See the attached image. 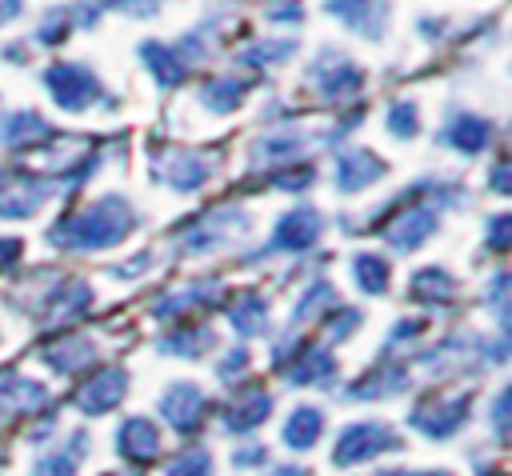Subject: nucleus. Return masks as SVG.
Listing matches in <instances>:
<instances>
[{
  "instance_id": "2f4dec72",
  "label": "nucleus",
  "mask_w": 512,
  "mask_h": 476,
  "mask_svg": "<svg viewBox=\"0 0 512 476\" xmlns=\"http://www.w3.org/2000/svg\"><path fill=\"white\" fill-rule=\"evenodd\" d=\"M296 52V40L292 36H272V40H252L248 48L236 52V64L240 68H272L280 60H288Z\"/></svg>"
},
{
  "instance_id": "c85d7f7f",
  "label": "nucleus",
  "mask_w": 512,
  "mask_h": 476,
  "mask_svg": "<svg viewBox=\"0 0 512 476\" xmlns=\"http://www.w3.org/2000/svg\"><path fill=\"white\" fill-rule=\"evenodd\" d=\"M228 324H232L240 336H264V332H268V300L256 296V292H240V296L228 304Z\"/></svg>"
},
{
  "instance_id": "79ce46f5",
  "label": "nucleus",
  "mask_w": 512,
  "mask_h": 476,
  "mask_svg": "<svg viewBox=\"0 0 512 476\" xmlns=\"http://www.w3.org/2000/svg\"><path fill=\"white\" fill-rule=\"evenodd\" d=\"M312 176H316V172H312L308 164H300L296 172H280V176H276V184H280V188H288V192H304V188L312 184Z\"/></svg>"
},
{
  "instance_id": "13d9d810",
  "label": "nucleus",
  "mask_w": 512,
  "mask_h": 476,
  "mask_svg": "<svg viewBox=\"0 0 512 476\" xmlns=\"http://www.w3.org/2000/svg\"><path fill=\"white\" fill-rule=\"evenodd\" d=\"M0 424H4V404H0Z\"/></svg>"
},
{
  "instance_id": "f03ea898",
  "label": "nucleus",
  "mask_w": 512,
  "mask_h": 476,
  "mask_svg": "<svg viewBox=\"0 0 512 476\" xmlns=\"http://www.w3.org/2000/svg\"><path fill=\"white\" fill-rule=\"evenodd\" d=\"M44 84L52 92V100L64 108V112H84L92 104H112V96L104 92V84L96 80V72L80 60H60V64H48L44 68Z\"/></svg>"
},
{
  "instance_id": "37998d69",
  "label": "nucleus",
  "mask_w": 512,
  "mask_h": 476,
  "mask_svg": "<svg viewBox=\"0 0 512 476\" xmlns=\"http://www.w3.org/2000/svg\"><path fill=\"white\" fill-rule=\"evenodd\" d=\"M244 368H248V352H244V348H232V352H228V360H220V364H216L220 380H236Z\"/></svg>"
},
{
  "instance_id": "f704fd0d",
  "label": "nucleus",
  "mask_w": 512,
  "mask_h": 476,
  "mask_svg": "<svg viewBox=\"0 0 512 476\" xmlns=\"http://www.w3.org/2000/svg\"><path fill=\"white\" fill-rule=\"evenodd\" d=\"M84 448H88V436H84V432H72L68 448L40 456L36 468H32V476H76V468H80V460H84Z\"/></svg>"
},
{
  "instance_id": "4d7b16f0",
  "label": "nucleus",
  "mask_w": 512,
  "mask_h": 476,
  "mask_svg": "<svg viewBox=\"0 0 512 476\" xmlns=\"http://www.w3.org/2000/svg\"><path fill=\"white\" fill-rule=\"evenodd\" d=\"M112 476H136V472H112Z\"/></svg>"
},
{
  "instance_id": "1a4fd4ad",
  "label": "nucleus",
  "mask_w": 512,
  "mask_h": 476,
  "mask_svg": "<svg viewBox=\"0 0 512 476\" xmlns=\"http://www.w3.org/2000/svg\"><path fill=\"white\" fill-rule=\"evenodd\" d=\"M160 416L168 420V428L176 432H196L204 412H208V396L200 384H188V380H176L172 388H164V396L156 400Z\"/></svg>"
},
{
  "instance_id": "5fc2aeb1",
  "label": "nucleus",
  "mask_w": 512,
  "mask_h": 476,
  "mask_svg": "<svg viewBox=\"0 0 512 476\" xmlns=\"http://www.w3.org/2000/svg\"><path fill=\"white\" fill-rule=\"evenodd\" d=\"M380 476H416V472H408V468H388V472H380Z\"/></svg>"
},
{
  "instance_id": "423d86ee",
  "label": "nucleus",
  "mask_w": 512,
  "mask_h": 476,
  "mask_svg": "<svg viewBox=\"0 0 512 476\" xmlns=\"http://www.w3.org/2000/svg\"><path fill=\"white\" fill-rule=\"evenodd\" d=\"M52 196V180L32 168H0V216L24 220Z\"/></svg>"
},
{
  "instance_id": "c9c22d12",
  "label": "nucleus",
  "mask_w": 512,
  "mask_h": 476,
  "mask_svg": "<svg viewBox=\"0 0 512 476\" xmlns=\"http://www.w3.org/2000/svg\"><path fill=\"white\" fill-rule=\"evenodd\" d=\"M384 124H388V132L396 136V140H412L416 132H420V108H416V100H392L388 108H384Z\"/></svg>"
},
{
  "instance_id": "f8f14e48",
  "label": "nucleus",
  "mask_w": 512,
  "mask_h": 476,
  "mask_svg": "<svg viewBox=\"0 0 512 476\" xmlns=\"http://www.w3.org/2000/svg\"><path fill=\"white\" fill-rule=\"evenodd\" d=\"M320 232H324V216L312 204H300V208H292V212H284L276 220L272 248L276 252H304V248H312L320 240Z\"/></svg>"
},
{
  "instance_id": "58836bf2",
  "label": "nucleus",
  "mask_w": 512,
  "mask_h": 476,
  "mask_svg": "<svg viewBox=\"0 0 512 476\" xmlns=\"http://www.w3.org/2000/svg\"><path fill=\"white\" fill-rule=\"evenodd\" d=\"M68 28H72V16H68L64 8H56V12L36 28V44H60Z\"/></svg>"
},
{
  "instance_id": "cd10ccee",
  "label": "nucleus",
  "mask_w": 512,
  "mask_h": 476,
  "mask_svg": "<svg viewBox=\"0 0 512 476\" xmlns=\"http://www.w3.org/2000/svg\"><path fill=\"white\" fill-rule=\"evenodd\" d=\"M408 296L412 300H420V304H448L452 296H456V280L448 276V268H440V264H428V268H420V272H412V280H408Z\"/></svg>"
},
{
  "instance_id": "f3484780",
  "label": "nucleus",
  "mask_w": 512,
  "mask_h": 476,
  "mask_svg": "<svg viewBox=\"0 0 512 476\" xmlns=\"http://www.w3.org/2000/svg\"><path fill=\"white\" fill-rule=\"evenodd\" d=\"M268 412H272V396L264 388H240L232 400L220 404V428L224 432H248L256 424H264Z\"/></svg>"
},
{
  "instance_id": "b1692460",
  "label": "nucleus",
  "mask_w": 512,
  "mask_h": 476,
  "mask_svg": "<svg viewBox=\"0 0 512 476\" xmlns=\"http://www.w3.org/2000/svg\"><path fill=\"white\" fill-rule=\"evenodd\" d=\"M108 8L112 12H128V16H156L160 12V0H76L68 8V16H72V24L92 28Z\"/></svg>"
},
{
  "instance_id": "6ab92c4d",
  "label": "nucleus",
  "mask_w": 512,
  "mask_h": 476,
  "mask_svg": "<svg viewBox=\"0 0 512 476\" xmlns=\"http://www.w3.org/2000/svg\"><path fill=\"white\" fill-rule=\"evenodd\" d=\"M280 372H284L288 384L312 388V384H328V380L336 376V360H332L324 348H316V344H300V348L292 352V360H288Z\"/></svg>"
},
{
  "instance_id": "8fccbe9b",
  "label": "nucleus",
  "mask_w": 512,
  "mask_h": 476,
  "mask_svg": "<svg viewBox=\"0 0 512 476\" xmlns=\"http://www.w3.org/2000/svg\"><path fill=\"white\" fill-rule=\"evenodd\" d=\"M20 256V240H0V268H12Z\"/></svg>"
},
{
  "instance_id": "c03bdc74",
  "label": "nucleus",
  "mask_w": 512,
  "mask_h": 476,
  "mask_svg": "<svg viewBox=\"0 0 512 476\" xmlns=\"http://www.w3.org/2000/svg\"><path fill=\"white\" fill-rule=\"evenodd\" d=\"M504 288H508V276L500 272V276H496V280L488 284V296H484V300H488V304L496 308V316H500V324L508 320V308H504Z\"/></svg>"
},
{
  "instance_id": "9d476101",
  "label": "nucleus",
  "mask_w": 512,
  "mask_h": 476,
  "mask_svg": "<svg viewBox=\"0 0 512 476\" xmlns=\"http://www.w3.org/2000/svg\"><path fill=\"white\" fill-rule=\"evenodd\" d=\"M324 12L364 40H380L388 32V0H324Z\"/></svg>"
},
{
  "instance_id": "7ed1b4c3",
  "label": "nucleus",
  "mask_w": 512,
  "mask_h": 476,
  "mask_svg": "<svg viewBox=\"0 0 512 476\" xmlns=\"http://www.w3.org/2000/svg\"><path fill=\"white\" fill-rule=\"evenodd\" d=\"M308 80L324 104H348L364 92V68L352 56H344L340 48H320Z\"/></svg>"
},
{
  "instance_id": "dca6fc26",
  "label": "nucleus",
  "mask_w": 512,
  "mask_h": 476,
  "mask_svg": "<svg viewBox=\"0 0 512 476\" xmlns=\"http://www.w3.org/2000/svg\"><path fill=\"white\" fill-rule=\"evenodd\" d=\"M488 140H492V120H484L476 112H464V108H456L452 116H444L440 144H448V148H456L464 156H476V152L488 148Z\"/></svg>"
},
{
  "instance_id": "412c9836",
  "label": "nucleus",
  "mask_w": 512,
  "mask_h": 476,
  "mask_svg": "<svg viewBox=\"0 0 512 476\" xmlns=\"http://www.w3.org/2000/svg\"><path fill=\"white\" fill-rule=\"evenodd\" d=\"M408 384V372L388 356L380 364H372V372H364L360 380L348 384V400H376V396H388V392H400Z\"/></svg>"
},
{
  "instance_id": "6e6552de",
  "label": "nucleus",
  "mask_w": 512,
  "mask_h": 476,
  "mask_svg": "<svg viewBox=\"0 0 512 476\" xmlns=\"http://www.w3.org/2000/svg\"><path fill=\"white\" fill-rule=\"evenodd\" d=\"M216 176V156L212 152H188L176 148L156 164V180H164L176 192H196Z\"/></svg>"
},
{
  "instance_id": "e433bc0d",
  "label": "nucleus",
  "mask_w": 512,
  "mask_h": 476,
  "mask_svg": "<svg viewBox=\"0 0 512 476\" xmlns=\"http://www.w3.org/2000/svg\"><path fill=\"white\" fill-rule=\"evenodd\" d=\"M164 476H212V456L208 448H184L168 468Z\"/></svg>"
},
{
  "instance_id": "de8ad7c7",
  "label": "nucleus",
  "mask_w": 512,
  "mask_h": 476,
  "mask_svg": "<svg viewBox=\"0 0 512 476\" xmlns=\"http://www.w3.org/2000/svg\"><path fill=\"white\" fill-rule=\"evenodd\" d=\"M420 332H424L420 320H396V328H392V344H396V340H412V336H420Z\"/></svg>"
},
{
  "instance_id": "aec40b11",
  "label": "nucleus",
  "mask_w": 512,
  "mask_h": 476,
  "mask_svg": "<svg viewBox=\"0 0 512 476\" xmlns=\"http://www.w3.org/2000/svg\"><path fill=\"white\" fill-rule=\"evenodd\" d=\"M48 140H56V128L32 108L12 112V116L0 120V144L4 148H36V144H48Z\"/></svg>"
},
{
  "instance_id": "864d4df0",
  "label": "nucleus",
  "mask_w": 512,
  "mask_h": 476,
  "mask_svg": "<svg viewBox=\"0 0 512 476\" xmlns=\"http://www.w3.org/2000/svg\"><path fill=\"white\" fill-rule=\"evenodd\" d=\"M272 476H308L300 464H280V468H272Z\"/></svg>"
},
{
  "instance_id": "7c9ffc66",
  "label": "nucleus",
  "mask_w": 512,
  "mask_h": 476,
  "mask_svg": "<svg viewBox=\"0 0 512 476\" xmlns=\"http://www.w3.org/2000/svg\"><path fill=\"white\" fill-rule=\"evenodd\" d=\"M216 280H196L192 288H180V292H172V296H160L156 304H152V316H160V320H172V316H180L184 308H200V304H212L216 300Z\"/></svg>"
},
{
  "instance_id": "473e14b6",
  "label": "nucleus",
  "mask_w": 512,
  "mask_h": 476,
  "mask_svg": "<svg viewBox=\"0 0 512 476\" xmlns=\"http://www.w3.org/2000/svg\"><path fill=\"white\" fill-rule=\"evenodd\" d=\"M0 404L4 408H16V412H32V408H44L48 404V392L44 384L36 380H24V376H0Z\"/></svg>"
},
{
  "instance_id": "a211bd4d",
  "label": "nucleus",
  "mask_w": 512,
  "mask_h": 476,
  "mask_svg": "<svg viewBox=\"0 0 512 476\" xmlns=\"http://www.w3.org/2000/svg\"><path fill=\"white\" fill-rule=\"evenodd\" d=\"M384 176V164L376 152L368 148H344L336 156V188L348 196V192H364L368 184H376Z\"/></svg>"
},
{
  "instance_id": "2eb2a0df",
  "label": "nucleus",
  "mask_w": 512,
  "mask_h": 476,
  "mask_svg": "<svg viewBox=\"0 0 512 476\" xmlns=\"http://www.w3.org/2000/svg\"><path fill=\"white\" fill-rule=\"evenodd\" d=\"M116 448H120V456L132 460V464H152V460L164 452L160 424L148 420V416H128V420L116 428Z\"/></svg>"
},
{
  "instance_id": "3c124183",
  "label": "nucleus",
  "mask_w": 512,
  "mask_h": 476,
  "mask_svg": "<svg viewBox=\"0 0 512 476\" xmlns=\"http://www.w3.org/2000/svg\"><path fill=\"white\" fill-rule=\"evenodd\" d=\"M20 12H24V0H0V28L12 24Z\"/></svg>"
},
{
  "instance_id": "49530a36",
  "label": "nucleus",
  "mask_w": 512,
  "mask_h": 476,
  "mask_svg": "<svg viewBox=\"0 0 512 476\" xmlns=\"http://www.w3.org/2000/svg\"><path fill=\"white\" fill-rule=\"evenodd\" d=\"M492 428H496V436H504V428H508V392H500L492 404Z\"/></svg>"
},
{
  "instance_id": "39448f33",
  "label": "nucleus",
  "mask_w": 512,
  "mask_h": 476,
  "mask_svg": "<svg viewBox=\"0 0 512 476\" xmlns=\"http://www.w3.org/2000/svg\"><path fill=\"white\" fill-rule=\"evenodd\" d=\"M468 408H472V392H456V396H444V392H432L424 396L420 404H412V416L408 424L432 440H448L456 436L464 424H468Z\"/></svg>"
},
{
  "instance_id": "a19ab883",
  "label": "nucleus",
  "mask_w": 512,
  "mask_h": 476,
  "mask_svg": "<svg viewBox=\"0 0 512 476\" xmlns=\"http://www.w3.org/2000/svg\"><path fill=\"white\" fill-rule=\"evenodd\" d=\"M508 240H512V216H492V220H488V248L504 252Z\"/></svg>"
},
{
  "instance_id": "4c0bfd02",
  "label": "nucleus",
  "mask_w": 512,
  "mask_h": 476,
  "mask_svg": "<svg viewBox=\"0 0 512 476\" xmlns=\"http://www.w3.org/2000/svg\"><path fill=\"white\" fill-rule=\"evenodd\" d=\"M328 304H336V292H332L328 280H316V284L300 296V304H296V312H292V324H304L312 312H320V308H328Z\"/></svg>"
},
{
  "instance_id": "5701e85b",
  "label": "nucleus",
  "mask_w": 512,
  "mask_h": 476,
  "mask_svg": "<svg viewBox=\"0 0 512 476\" xmlns=\"http://www.w3.org/2000/svg\"><path fill=\"white\" fill-rule=\"evenodd\" d=\"M140 60L152 68V76H156L160 88H176V84H184V76H188V64L180 60V52H176L172 44L144 40V44H140Z\"/></svg>"
},
{
  "instance_id": "20e7f679",
  "label": "nucleus",
  "mask_w": 512,
  "mask_h": 476,
  "mask_svg": "<svg viewBox=\"0 0 512 476\" xmlns=\"http://www.w3.org/2000/svg\"><path fill=\"white\" fill-rule=\"evenodd\" d=\"M248 228H252L248 212L228 204V208H212L200 220L184 224L176 240H180V252H216V248H228L232 240H240Z\"/></svg>"
},
{
  "instance_id": "a18cd8bd",
  "label": "nucleus",
  "mask_w": 512,
  "mask_h": 476,
  "mask_svg": "<svg viewBox=\"0 0 512 476\" xmlns=\"http://www.w3.org/2000/svg\"><path fill=\"white\" fill-rule=\"evenodd\" d=\"M280 8H268L264 16L268 20H292V24H300L304 20V8H300V0H276Z\"/></svg>"
},
{
  "instance_id": "f257e3e1",
  "label": "nucleus",
  "mask_w": 512,
  "mask_h": 476,
  "mask_svg": "<svg viewBox=\"0 0 512 476\" xmlns=\"http://www.w3.org/2000/svg\"><path fill=\"white\" fill-rule=\"evenodd\" d=\"M132 228H136V208L120 192H108V196L76 208L72 216L56 220L48 240L64 252H100V248L120 244Z\"/></svg>"
},
{
  "instance_id": "bb28decb",
  "label": "nucleus",
  "mask_w": 512,
  "mask_h": 476,
  "mask_svg": "<svg viewBox=\"0 0 512 476\" xmlns=\"http://www.w3.org/2000/svg\"><path fill=\"white\" fill-rule=\"evenodd\" d=\"M40 360H44L48 368H56V372L72 376V372H80L84 364H92V360H96V344H92V340H84V336H64L60 344H48V348L40 352Z\"/></svg>"
},
{
  "instance_id": "0eeeda50",
  "label": "nucleus",
  "mask_w": 512,
  "mask_h": 476,
  "mask_svg": "<svg viewBox=\"0 0 512 476\" xmlns=\"http://www.w3.org/2000/svg\"><path fill=\"white\" fill-rule=\"evenodd\" d=\"M396 448H400V436L388 424H380V420H356V424H348L336 436L332 460L340 468H348V464H364V460H372L380 452H396Z\"/></svg>"
},
{
  "instance_id": "4be33fe9",
  "label": "nucleus",
  "mask_w": 512,
  "mask_h": 476,
  "mask_svg": "<svg viewBox=\"0 0 512 476\" xmlns=\"http://www.w3.org/2000/svg\"><path fill=\"white\" fill-rule=\"evenodd\" d=\"M324 432V412L316 404H296L280 428V440L292 448V452H308Z\"/></svg>"
},
{
  "instance_id": "4468645a",
  "label": "nucleus",
  "mask_w": 512,
  "mask_h": 476,
  "mask_svg": "<svg viewBox=\"0 0 512 476\" xmlns=\"http://www.w3.org/2000/svg\"><path fill=\"white\" fill-rule=\"evenodd\" d=\"M92 304V288L84 280H68V284H56L52 292H44V304L36 308L40 316V328H60L68 320H76L84 308Z\"/></svg>"
},
{
  "instance_id": "9b49d317",
  "label": "nucleus",
  "mask_w": 512,
  "mask_h": 476,
  "mask_svg": "<svg viewBox=\"0 0 512 476\" xmlns=\"http://www.w3.org/2000/svg\"><path fill=\"white\" fill-rule=\"evenodd\" d=\"M436 224H440L436 208H428V204H412V208H404L400 216H392L380 232H384L388 248H396V252H412V248H420V244L436 232Z\"/></svg>"
},
{
  "instance_id": "ddd939ff",
  "label": "nucleus",
  "mask_w": 512,
  "mask_h": 476,
  "mask_svg": "<svg viewBox=\"0 0 512 476\" xmlns=\"http://www.w3.org/2000/svg\"><path fill=\"white\" fill-rule=\"evenodd\" d=\"M124 392H128V372L124 368H100L84 388H76L72 400L84 416H104L124 400Z\"/></svg>"
},
{
  "instance_id": "72a5a7b5",
  "label": "nucleus",
  "mask_w": 512,
  "mask_h": 476,
  "mask_svg": "<svg viewBox=\"0 0 512 476\" xmlns=\"http://www.w3.org/2000/svg\"><path fill=\"white\" fill-rule=\"evenodd\" d=\"M388 276H392V268H388L384 256H376V252H356L352 256V280H356L360 292L384 296L388 292Z\"/></svg>"
},
{
  "instance_id": "6e6d98bb",
  "label": "nucleus",
  "mask_w": 512,
  "mask_h": 476,
  "mask_svg": "<svg viewBox=\"0 0 512 476\" xmlns=\"http://www.w3.org/2000/svg\"><path fill=\"white\" fill-rule=\"evenodd\" d=\"M416 476H452V472H416Z\"/></svg>"
},
{
  "instance_id": "603ef678",
  "label": "nucleus",
  "mask_w": 512,
  "mask_h": 476,
  "mask_svg": "<svg viewBox=\"0 0 512 476\" xmlns=\"http://www.w3.org/2000/svg\"><path fill=\"white\" fill-rule=\"evenodd\" d=\"M260 460H264V448H260V444H256V448L248 444V448L236 452V464H260Z\"/></svg>"
},
{
  "instance_id": "a878e982",
  "label": "nucleus",
  "mask_w": 512,
  "mask_h": 476,
  "mask_svg": "<svg viewBox=\"0 0 512 476\" xmlns=\"http://www.w3.org/2000/svg\"><path fill=\"white\" fill-rule=\"evenodd\" d=\"M216 344V332L208 328V324H196V328H172L168 336H160L156 340V352H164V356H180V360H196L200 352H208Z\"/></svg>"
},
{
  "instance_id": "09e8293b",
  "label": "nucleus",
  "mask_w": 512,
  "mask_h": 476,
  "mask_svg": "<svg viewBox=\"0 0 512 476\" xmlns=\"http://www.w3.org/2000/svg\"><path fill=\"white\" fill-rule=\"evenodd\" d=\"M492 188H496L500 196H508V160H496V168H492Z\"/></svg>"
},
{
  "instance_id": "ea45409f",
  "label": "nucleus",
  "mask_w": 512,
  "mask_h": 476,
  "mask_svg": "<svg viewBox=\"0 0 512 476\" xmlns=\"http://www.w3.org/2000/svg\"><path fill=\"white\" fill-rule=\"evenodd\" d=\"M356 324H360V312L356 308H340L332 320H324V336L328 340H344L348 332H356Z\"/></svg>"
},
{
  "instance_id": "c756f323",
  "label": "nucleus",
  "mask_w": 512,
  "mask_h": 476,
  "mask_svg": "<svg viewBox=\"0 0 512 476\" xmlns=\"http://www.w3.org/2000/svg\"><path fill=\"white\" fill-rule=\"evenodd\" d=\"M244 96H248V80L244 76H212L200 88V104L208 112H236Z\"/></svg>"
},
{
  "instance_id": "393cba45",
  "label": "nucleus",
  "mask_w": 512,
  "mask_h": 476,
  "mask_svg": "<svg viewBox=\"0 0 512 476\" xmlns=\"http://www.w3.org/2000/svg\"><path fill=\"white\" fill-rule=\"evenodd\" d=\"M308 148V136L296 132V128H280V132H264L256 144H252V160H260L264 168L272 164H284L292 156H300Z\"/></svg>"
}]
</instances>
